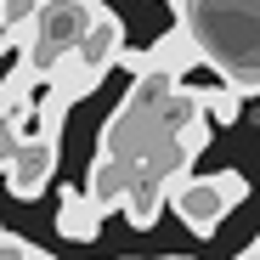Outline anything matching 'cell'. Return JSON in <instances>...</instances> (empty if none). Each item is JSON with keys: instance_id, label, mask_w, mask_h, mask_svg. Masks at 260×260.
<instances>
[{"instance_id": "cell-1", "label": "cell", "mask_w": 260, "mask_h": 260, "mask_svg": "<svg viewBox=\"0 0 260 260\" xmlns=\"http://www.w3.org/2000/svg\"><path fill=\"white\" fill-rule=\"evenodd\" d=\"M170 204H176V221L198 238H209L215 226L226 221V215L249 198V176L243 170H209V176H181L176 187L164 192Z\"/></svg>"}, {"instance_id": "cell-2", "label": "cell", "mask_w": 260, "mask_h": 260, "mask_svg": "<svg viewBox=\"0 0 260 260\" xmlns=\"http://www.w3.org/2000/svg\"><path fill=\"white\" fill-rule=\"evenodd\" d=\"M96 6H102V0H40V12H34V17L17 28V40H12L17 57H23L34 74H46L74 40H79V28L91 23Z\"/></svg>"}, {"instance_id": "cell-3", "label": "cell", "mask_w": 260, "mask_h": 260, "mask_svg": "<svg viewBox=\"0 0 260 260\" xmlns=\"http://www.w3.org/2000/svg\"><path fill=\"white\" fill-rule=\"evenodd\" d=\"M0 176H6L12 198L34 204L40 192L51 187V176H57V136H17V147H12V158H6Z\"/></svg>"}, {"instance_id": "cell-4", "label": "cell", "mask_w": 260, "mask_h": 260, "mask_svg": "<svg viewBox=\"0 0 260 260\" xmlns=\"http://www.w3.org/2000/svg\"><path fill=\"white\" fill-rule=\"evenodd\" d=\"M198 57H204V51H198V40H192L187 23H176L153 51H119V62H124L130 74H136V68H176V74H181V68H192Z\"/></svg>"}, {"instance_id": "cell-5", "label": "cell", "mask_w": 260, "mask_h": 260, "mask_svg": "<svg viewBox=\"0 0 260 260\" xmlns=\"http://www.w3.org/2000/svg\"><path fill=\"white\" fill-rule=\"evenodd\" d=\"M57 232L74 238V243H91L102 232V209L91 204L85 187H62V209H57Z\"/></svg>"}, {"instance_id": "cell-6", "label": "cell", "mask_w": 260, "mask_h": 260, "mask_svg": "<svg viewBox=\"0 0 260 260\" xmlns=\"http://www.w3.org/2000/svg\"><path fill=\"white\" fill-rule=\"evenodd\" d=\"M34 91H40V74L17 57V68L0 79V113H6V119H12V113H23V108L34 102Z\"/></svg>"}, {"instance_id": "cell-7", "label": "cell", "mask_w": 260, "mask_h": 260, "mask_svg": "<svg viewBox=\"0 0 260 260\" xmlns=\"http://www.w3.org/2000/svg\"><path fill=\"white\" fill-rule=\"evenodd\" d=\"M238 113H243V91H238V85L204 91V119L209 124H238Z\"/></svg>"}, {"instance_id": "cell-8", "label": "cell", "mask_w": 260, "mask_h": 260, "mask_svg": "<svg viewBox=\"0 0 260 260\" xmlns=\"http://www.w3.org/2000/svg\"><path fill=\"white\" fill-rule=\"evenodd\" d=\"M34 12H40V0H0V34L17 40V28H23Z\"/></svg>"}, {"instance_id": "cell-9", "label": "cell", "mask_w": 260, "mask_h": 260, "mask_svg": "<svg viewBox=\"0 0 260 260\" xmlns=\"http://www.w3.org/2000/svg\"><path fill=\"white\" fill-rule=\"evenodd\" d=\"M12 147H17V124L0 113V170H6V158H12Z\"/></svg>"}, {"instance_id": "cell-10", "label": "cell", "mask_w": 260, "mask_h": 260, "mask_svg": "<svg viewBox=\"0 0 260 260\" xmlns=\"http://www.w3.org/2000/svg\"><path fill=\"white\" fill-rule=\"evenodd\" d=\"M12 254H17V260H51V254H46V249H23V243H17V249H12Z\"/></svg>"}, {"instance_id": "cell-11", "label": "cell", "mask_w": 260, "mask_h": 260, "mask_svg": "<svg viewBox=\"0 0 260 260\" xmlns=\"http://www.w3.org/2000/svg\"><path fill=\"white\" fill-rule=\"evenodd\" d=\"M238 260H260V238H254V243H249V249H243Z\"/></svg>"}]
</instances>
